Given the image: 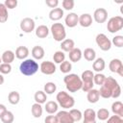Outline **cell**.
<instances>
[{"instance_id":"obj_1","label":"cell","mask_w":123,"mask_h":123,"mask_svg":"<svg viewBox=\"0 0 123 123\" xmlns=\"http://www.w3.org/2000/svg\"><path fill=\"white\" fill-rule=\"evenodd\" d=\"M63 82L65 84V86L69 92H77L82 88L83 82L81 78L77 74H68L63 78Z\"/></svg>"},{"instance_id":"obj_2","label":"cell","mask_w":123,"mask_h":123,"mask_svg":"<svg viewBox=\"0 0 123 123\" xmlns=\"http://www.w3.org/2000/svg\"><path fill=\"white\" fill-rule=\"evenodd\" d=\"M20 72L25 76H32L38 70V63L32 59H27L20 63Z\"/></svg>"},{"instance_id":"obj_3","label":"cell","mask_w":123,"mask_h":123,"mask_svg":"<svg viewBox=\"0 0 123 123\" xmlns=\"http://www.w3.org/2000/svg\"><path fill=\"white\" fill-rule=\"evenodd\" d=\"M56 99H57L59 105L63 109H69V108H72L75 105L74 98L65 91H60L57 94Z\"/></svg>"},{"instance_id":"obj_4","label":"cell","mask_w":123,"mask_h":123,"mask_svg":"<svg viewBox=\"0 0 123 123\" xmlns=\"http://www.w3.org/2000/svg\"><path fill=\"white\" fill-rule=\"evenodd\" d=\"M93 72L91 70H85L83 73H82V76L80 77L82 82H83V85H82V90L85 91V92H87L89 91L90 89L93 88V86H94V83H93Z\"/></svg>"},{"instance_id":"obj_5","label":"cell","mask_w":123,"mask_h":123,"mask_svg":"<svg viewBox=\"0 0 123 123\" xmlns=\"http://www.w3.org/2000/svg\"><path fill=\"white\" fill-rule=\"evenodd\" d=\"M51 33L56 41H62L65 39L66 32L65 28L62 23H54L51 26Z\"/></svg>"},{"instance_id":"obj_6","label":"cell","mask_w":123,"mask_h":123,"mask_svg":"<svg viewBox=\"0 0 123 123\" xmlns=\"http://www.w3.org/2000/svg\"><path fill=\"white\" fill-rule=\"evenodd\" d=\"M123 28V17L120 15L113 16L109 19L107 23V29L110 33H116Z\"/></svg>"},{"instance_id":"obj_7","label":"cell","mask_w":123,"mask_h":123,"mask_svg":"<svg viewBox=\"0 0 123 123\" xmlns=\"http://www.w3.org/2000/svg\"><path fill=\"white\" fill-rule=\"evenodd\" d=\"M95 41H96L98 47L103 51H108L111 47V41L108 38V37L105 34H98L96 36Z\"/></svg>"},{"instance_id":"obj_8","label":"cell","mask_w":123,"mask_h":123,"mask_svg":"<svg viewBox=\"0 0 123 123\" xmlns=\"http://www.w3.org/2000/svg\"><path fill=\"white\" fill-rule=\"evenodd\" d=\"M20 29L24 33H32L35 29V21L30 17H25L20 21Z\"/></svg>"},{"instance_id":"obj_9","label":"cell","mask_w":123,"mask_h":123,"mask_svg":"<svg viewBox=\"0 0 123 123\" xmlns=\"http://www.w3.org/2000/svg\"><path fill=\"white\" fill-rule=\"evenodd\" d=\"M109 68L111 72L118 73L120 76H123V63L119 59H112L110 62Z\"/></svg>"},{"instance_id":"obj_10","label":"cell","mask_w":123,"mask_h":123,"mask_svg":"<svg viewBox=\"0 0 123 123\" xmlns=\"http://www.w3.org/2000/svg\"><path fill=\"white\" fill-rule=\"evenodd\" d=\"M40 71L45 74V75H52L56 72V65L54 62H49V61H46V62H42L40 66Z\"/></svg>"},{"instance_id":"obj_11","label":"cell","mask_w":123,"mask_h":123,"mask_svg":"<svg viewBox=\"0 0 123 123\" xmlns=\"http://www.w3.org/2000/svg\"><path fill=\"white\" fill-rule=\"evenodd\" d=\"M93 18L97 23H104L108 18V12L104 8H99L94 11Z\"/></svg>"},{"instance_id":"obj_12","label":"cell","mask_w":123,"mask_h":123,"mask_svg":"<svg viewBox=\"0 0 123 123\" xmlns=\"http://www.w3.org/2000/svg\"><path fill=\"white\" fill-rule=\"evenodd\" d=\"M83 123H96V112L93 109H86L83 113Z\"/></svg>"},{"instance_id":"obj_13","label":"cell","mask_w":123,"mask_h":123,"mask_svg":"<svg viewBox=\"0 0 123 123\" xmlns=\"http://www.w3.org/2000/svg\"><path fill=\"white\" fill-rule=\"evenodd\" d=\"M64 22H65V25L67 27L73 28V27L77 26V24L79 23V16L75 12H70L66 15V17L64 19Z\"/></svg>"},{"instance_id":"obj_14","label":"cell","mask_w":123,"mask_h":123,"mask_svg":"<svg viewBox=\"0 0 123 123\" xmlns=\"http://www.w3.org/2000/svg\"><path fill=\"white\" fill-rule=\"evenodd\" d=\"M57 117L59 123H74V120L72 119L69 111H61L57 113Z\"/></svg>"},{"instance_id":"obj_15","label":"cell","mask_w":123,"mask_h":123,"mask_svg":"<svg viewBox=\"0 0 123 123\" xmlns=\"http://www.w3.org/2000/svg\"><path fill=\"white\" fill-rule=\"evenodd\" d=\"M79 24L82 27H89L92 24V16L89 13H83L79 16Z\"/></svg>"},{"instance_id":"obj_16","label":"cell","mask_w":123,"mask_h":123,"mask_svg":"<svg viewBox=\"0 0 123 123\" xmlns=\"http://www.w3.org/2000/svg\"><path fill=\"white\" fill-rule=\"evenodd\" d=\"M63 16V11L61 8H55L52 9L49 12V18L53 21H57L60 20L62 17Z\"/></svg>"},{"instance_id":"obj_17","label":"cell","mask_w":123,"mask_h":123,"mask_svg":"<svg viewBox=\"0 0 123 123\" xmlns=\"http://www.w3.org/2000/svg\"><path fill=\"white\" fill-rule=\"evenodd\" d=\"M99 98H100L99 90L92 88V89H90L89 91H87L86 99H87V101H88L89 103H91V104H95V103H97V102H98Z\"/></svg>"},{"instance_id":"obj_18","label":"cell","mask_w":123,"mask_h":123,"mask_svg":"<svg viewBox=\"0 0 123 123\" xmlns=\"http://www.w3.org/2000/svg\"><path fill=\"white\" fill-rule=\"evenodd\" d=\"M69 60L71 61V62H79L80 60H81V58H82V56H83V53H82V51H81V49L80 48H73L70 52H69Z\"/></svg>"},{"instance_id":"obj_19","label":"cell","mask_w":123,"mask_h":123,"mask_svg":"<svg viewBox=\"0 0 123 123\" xmlns=\"http://www.w3.org/2000/svg\"><path fill=\"white\" fill-rule=\"evenodd\" d=\"M74 46H75V42L73 39L70 38H65L61 43V48L62 52H70L74 48Z\"/></svg>"},{"instance_id":"obj_20","label":"cell","mask_w":123,"mask_h":123,"mask_svg":"<svg viewBox=\"0 0 123 123\" xmlns=\"http://www.w3.org/2000/svg\"><path fill=\"white\" fill-rule=\"evenodd\" d=\"M14 55L18 60H24L29 55V49L26 46H19L16 48Z\"/></svg>"},{"instance_id":"obj_21","label":"cell","mask_w":123,"mask_h":123,"mask_svg":"<svg viewBox=\"0 0 123 123\" xmlns=\"http://www.w3.org/2000/svg\"><path fill=\"white\" fill-rule=\"evenodd\" d=\"M111 111L115 115H118L120 117L123 116V104L120 101H115L111 105Z\"/></svg>"},{"instance_id":"obj_22","label":"cell","mask_w":123,"mask_h":123,"mask_svg":"<svg viewBox=\"0 0 123 123\" xmlns=\"http://www.w3.org/2000/svg\"><path fill=\"white\" fill-rule=\"evenodd\" d=\"M49 35V29L45 25H39L36 29V36L39 38H45Z\"/></svg>"},{"instance_id":"obj_23","label":"cell","mask_w":123,"mask_h":123,"mask_svg":"<svg viewBox=\"0 0 123 123\" xmlns=\"http://www.w3.org/2000/svg\"><path fill=\"white\" fill-rule=\"evenodd\" d=\"M14 57H15V55H14V53H13L12 51H11V50H6V51L2 54L1 60H2V62H3V63H10V64H11V62H13Z\"/></svg>"},{"instance_id":"obj_24","label":"cell","mask_w":123,"mask_h":123,"mask_svg":"<svg viewBox=\"0 0 123 123\" xmlns=\"http://www.w3.org/2000/svg\"><path fill=\"white\" fill-rule=\"evenodd\" d=\"M44 49L39 45H37L32 49V56L36 60H41L44 57Z\"/></svg>"},{"instance_id":"obj_25","label":"cell","mask_w":123,"mask_h":123,"mask_svg":"<svg viewBox=\"0 0 123 123\" xmlns=\"http://www.w3.org/2000/svg\"><path fill=\"white\" fill-rule=\"evenodd\" d=\"M105 66H106V63H105V61L102 59V58H98L96 59L94 62H93V64H92V68L93 70H95L96 72H101L105 69Z\"/></svg>"},{"instance_id":"obj_26","label":"cell","mask_w":123,"mask_h":123,"mask_svg":"<svg viewBox=\"0 0 123 123\" xmlns=\"http://www.w3.org/2000/svg\"><path fill=\"white\" fill-rule=\"evenodd\" d=\"M34 98H35L36 103L41 105V104H43V103L46 102V100H47V95H46V93H45L44 91H42V90H37V91L35 93Z\"/></svg>"},{"instance_id":"obj_27","label":"cell","mask_w":123,"mask_h":123,"mask_svg":"<svg viewBox=\"0 0 123 123\" xmlns=\"http://www.w3.org/2000/svg\"><path fill=\"white\" fill-rule=\"evenodd\" d=\"M31 111H32V114L34 115V117L39 118L42 115V107H41V105L37 104V103L33 104L32 108H31Z\"/></svg>"},{"instance_id":"obj_28","label":"cell","mask_w":123,"mask_h":123,"mask_svg":"<svg viewBox=\"0 0 123 123\" xmlns=\"http://www.w3.org/2000/svg\"><path fill=\"white\" fill-rule=\"evenodd\" d=\"M83 56L85 57V59L88 62H93L95 60V57H96V53L94 51V49L92 48H86L85 49L84 53H83Z\"/></svg>"},{"instance_id":"obj_29","label":"cell","mask_w":123,"mask_h":123,"mask_svg":"<svg viewBox=\"0 0 123 123\" xmlns=\"http://www.w3.org/2000/svg\"><path fill=\"white\" fill-rule=\"evenodd\" d=\"M9 13L8 9L4 5V3H0V23H4L8 20Z\"/></svg>"},{"instance_id":"obj_30","label":"cell","mask_w":123,"mask_h":123,"mask_svg":"<svg viewBox=\"0 0 123 123\" xmlns=\"http://www.w3.org/2000/svg\"><path fill=\"white\" fill-rule=\"evenodd\" d=\"M8 100L12 105H16L20 100V95L17 91H11L8 95Z\"/></svg>"},{"instance_id":"obj_31","label":"cell","mask_w":123,"mask_h":123,"mask_svg":"<svg viewBox=\"0 0 123 123\" xmlns=\"http://www.w3.org/2000/svg\"><path fill=\"white\" fill-rule=\"evenodd\" d=\"M45 111L50 114L55 113L58 111V104L55 101H48L45 104Z\"/></svg>"},{"instance_id":"obj_32","label":"cell","mask_w":123,"mask_h":123,"mask_svg":"<svg viewBox=\"0 0 123 123\" xmlns=\"http://www.w3.org/2000/svg\"><path fill=\"white\" fill-rule=\"evenodd\" d=\"M96 116L98 117L99 120L104 121V120H107L110 117V112H109V111L107 109L102 108V109L98 110V111L96 112Z\"/></svg>"},{"instance_id":"obj_33","label":"cell","mask_w":123,"mask_h":123,"mask_svg":"<svg viewBox=\"0 0 123 123\" xmlns=\"http://www.w3.org/2000/svg\"><path fill=\"white\" fill-rule=\"evenodd\" d=\"M53 60L56 63H62V62H64L65 60V55L62 51H56L53 55Z\"/></svg>"},{"instance_id":"obj_34","label":"cell","mask_w":123,"mask_h":123,"mask_svg":"<svg viewBox=\"0 0 123 123\" xmlns=\"http://www.w3.org/2000/svg\"><path fill=\"white\" fill-rule=\"evenodd\" d=\"M72 69V64L69 61H64L60 64V70L62 73H69Z\"/></svg>"},{"instance_id":"obj_35","label":"cell","mask_w":123,"mask_h":123,"mask_svg":"<svg viewBox=\"0 0 123 123\" xmlns=\"http://www.w3.org/2000/svg\"><path fill=\"white\" fill-rule=\"evenodd\" d=\"M1 121L3 123H12L13 122V119H14V116H13V113L10 111H7L3 115L2 117L0 118Z\"/></svg>"},{"instance_id":"obj_36","label":"cell","mask_w":123,"mask_h":123,"mask_svg":"<svg viewBox=\"0 0 123 123\" xmlns=\"http://www.w3.org/2000/svg\"><path fill=\"white\" fill-rule=\"evenodd\" d=\"M56 89H57V86L53 82H48L44 85V92L46 94H52L56 91Z\"/></svg>"},{"instance_id":"obj_37","label":"cell","mask_w":123,"mask_h":123,"mask_svg":"<svg viewBox=\"0 0 123 123\" xmlns=\"http://www.w3.org/2000/svg\"><path fill=\"white\" fill-rule=\"evenodd\" d=\"M69 113H70L72 119L74 120V122H75V121H80V120L82 119V117H83V113L81 112V111H79V110H77V109H72V110H70Z\"/></svg>"},{"instance_id":"obj_38","label":"cell","mask_w":123,"mask_h":123,"mask_svg":"<svg viewBox=\"0 0 123 123\" xmlns=\"http://www.w3.org/2000/svg\"><path fill=\"white\" fill-rule=\"evenodd\" d=\"M106 80V76L102 73H97L93 76V83H95L98 86H102Z\"/></svg>"},{"instance_id":"obj_39","label":"cell","mask_w":123,"mask_h":123,"mask_svg":"<svg viewBox=\"0 0 123 123\" xmlns=\"http://www.w3.org/2000/svg\"><path fill=\"white\" fill-rule=\"evenodd\" d=\"M12 71V66L10 63H1L0 64V73L1 74H9Z\"/></svg>"},{"instance_id":"obj_40","label":"cell","mask_w":123,"mask_h":123,"mask_svg":"<svg viewBox=\"0 0 123 123\" xmlns=\"http://www.w3.org/2000/svg\"><path fill=\"white\" fill-rule=\"evenodd\" d=\"M74 1L73 0H63L62 2V8L64 10H67V11H70L74 8Z\"/></svg>"},{"instance_id":"obj_41","label":"cell","mask_w":123,"mask_h":123,"mask_svg":"<svg viewBox=\"0 0 123 123\" xmlns=\"http://www.w3.org/2000/svg\"><path fill=\"white\" fill-rule=\"evenodd\" d=\"M111 43H113L116 47H122L123 46V37L122 36H115L113 38H112V41Z\"/></svg>"},{"instance_id":"obj_42","label":"cell","mask_w":123,"mask_h":123,"mask_svg":"<svg viewBox=\"0 0 123 123\" xmlns=\"http://www.w3.org/2000/svg\"><path fill=\"white\" fill-rule=\"evenodd\" d=\"M107 123H123V119L122 117L118 116V115H111L107 119Z\"/></svg>"},{"instance_id":"obj_43","label":"cell","mask_w":123,"mask_h":123,"mask_svg":"<svg viewBox=\"0 0 123 123\" xmlns=\"http://www.w3.org/2000/svg\"><path fill=\"white\" fill-rule=\"evenodd\" d=\"M4 5L7 9H14L17 6V0H6L4 2Z\"/></svg>"},{"instance_id":"obj_44","label":"cell","mask_w":123,"mask_h":123,"mask_svg":"<svg viewBox=\"0 0 123 123\" xmlns=\"http://www.w3.org/2000/svg\"><path fill=\"white\" fill-rule=\"evenodd\" d=\"M45 123H59L57 115H48L44 119Z\"/></svg>"},{"instance_id":"obj_45","label":"cell","mask_w":123,"mask_h":123,"mask_svg":"<svg viewBox=\"0 0 123 123\" xmlns=\"http://www.w3.org/2000/svg\"><path fill=\"white\" fill-rule=\"evenodd\" d=\"M45 3H46V5H47L48 7L54 8V9L57 8V6L59 5V1H58V0H46Z\"/></svg>"},{"instance_id":"obj_46","label":"cell","mask_w":123,"mask_h":123,"mask_svg":"<svg viewBox=\"0 0 123 123\" xmlns=\"http://www.w3.org/2000/svg\"><path fill=\"white\" fill-rule=\"evenodd\" d=\"M7 111V108L3 105V104H0V118L2 117V115Z\"/></svg>"},{"instance_id":"obj_47","label":"cell","mask_w":123,"mask_h":123,"mask_svg":"<svg viewBox=\"0 0 123 123\" xmlns=\"http://www.w3.org/2000/svg\"><path fill=\"white\" fill-rule=\"evenodd\" d=\"M3 83H4V77L2 74H0V86L3 85Z\"/></svg>"},{"instance_id":"obj_48","label":"cell","mask_w":123,"mask_h":123,"mask_svg":"<svg viewBox=\"0 0 123 123\" xmlns=\"http://www.w3.org/2000/svg\"><path fill=\"white\" fill-rule=\"evenodd\" d=\"M1 62H2V60H1V57H0V64H1Z\"/></svg>"}]
</instances>
